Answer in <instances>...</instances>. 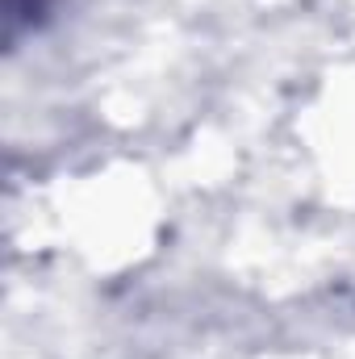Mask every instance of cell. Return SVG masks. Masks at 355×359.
<instances>
[{
    "label": "cell",
    "instance_id": "6da1fadb",
    "mask_svg": "<svg viewBox=\"0 0 355 359\" xmlns=\"http://www.w3.org/2000/svg\"><path fill=\"white\" fill-rule=\"evenodd\" d=\"M55 0H4V38L17 42L25 29H38L51 17Z\"/></svg>",
    "mask_w": 355,
    "mask_h": 359
}]
</instances>
